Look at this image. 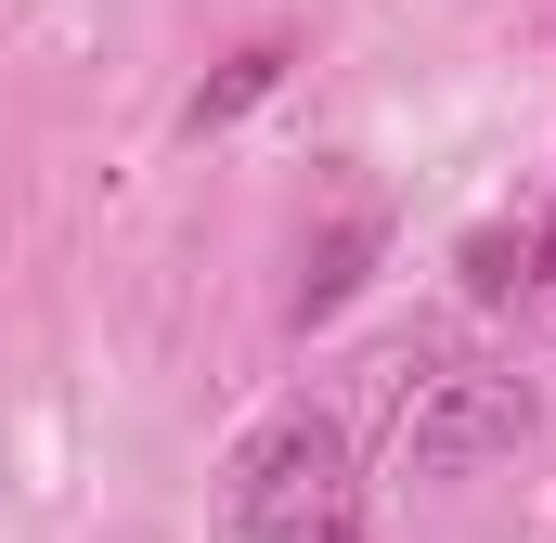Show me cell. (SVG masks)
Masks as SVG:
<instances>
[{"mask_svg": "<svg viewBox=\"0 0 556 543\" xmlns=\"http://www.w3.org/2000/svg\"><path fill=\"white\" fill-rule=\"evenodd\" d=\"M273 78H285V52H273V39H260V52H233V65H220V78L181 104V130H194V142H207V130H233L247 104H273Z\"/></svg>", "mask_w": 556, "mask_h": 543, "instance_id": "cell-4", "label": "cell"}, {"mask_svg": "<svg viewBox=\"0 0 556 543\" xmlns=\"http://www.w3.org/2000/svg\"><path fill=\"white\" fill-rule=\"evenodd\" d=\"M453 272H466V298H518L531 247H518V233H466V247H453Z\"/></svg>", "mask_w": 556, "mask_h": 543, "instance_id": "cell-5", "label": "cell"}, {"mask_svg": "<svg viewBox=\"0 0 556 543\" xmlns=\"http://www.w3.org/2000/svg\"><path fill=\"white\" fill-rule=\"evenodd\" d=\"M337 466H350V440H337V414H273L247 453H233V531L247 543H285V531H311V505L337 492Z\"/></svg>", "mask_w": 556, "mask_h": 543, "instance_id": "cell-1", "label": "cell"}, {"mask_svg": "<svg viewBox=\"0 0 556 543\" xmlns=\"http://www.w3.org/2000/svg\"><path fill=\"white\" fill-rule=\"evenodd\" d=\"M376 247H389L376 220H337V233H324V260L298 272V324H337V311L363 298V272H376Z\"/></svg>", "mask_w": 556, "mask_h": 543, "instance_id": "cell-3", "label": "cell"}, {"mask_svg": "<svg viewBox=\"0 0 556 543\" xmlns=\"http://www.w3.org/2000/svg\"><path fill=\"white\" fill-rule=\"evenodd\" d=\"M544 427V402H531V376H440L415 402V479H466V466H492V453H518Z\"/></svg>", "mask_w": 556, "mask_h": 543, "instance_id": "cell-2", "label": "cell"}, {"mask_svg": "<svg viewBox=\"0 0 556 543\" xmlns=\"http://www.w3.org/2000/svg\"><path fill=\"white\" fill-rule=\"evenodd\" d=\"M324 543H363V531H324Z\"/></svg>", "mask_w": 556, "mask_h": 543, "instance_id": "cell-6", "label": "cell"}]
</instances>
